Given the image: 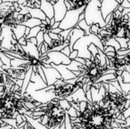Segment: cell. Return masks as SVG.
<instances>
[{
  "label": "cell",
  "instance_id": "21",
  "mask_svg": "<svg viewBox=\"0 0 130 129\" xmlns=\"http://www.w3.org/2000/svg\"><path fill=\"white\" fill-rule=\"evenodd\" d=\"M0 59L2 60V62H3V64H4L2 66L3 70L11 68V59L8 58L3 52L0 53Z\"/></svg>",
  "mask_w": 130,
  "mask_h": 129
},
{
  "label": "cell",
  "instance_id": "26",
  "mask_svg": "<svg viewBox=\"0 0 130 129\" xmlns=\"http://www.w3.org/2000/svg\"><path fill=\"white\" fill-rule=\"evenodd\" d=\"M88 51L91 53V54H92L93 56H95L96 54L99 53V48H98L94 44L92 43V44H90V45L88 46Z\"/></svg>",
  "mask_w": 130,
  "mask_h": 129
},
{
  "label": "cell",
  "instance_id": "42",
  "mask_svg": "<svg viewBox=\"0 0 130 129\" xmlns=\"http://www.w3.org/2000/svg\"><path fill=\"white\" fill-rule=\"evenodd\" d=\"M85 12V11H84ZM82 13L81 14L79 15V19H78V22H81V21H83V20H85V13Z\"/></svg>",
  "mask_w": 130,
  "mask_h": 129
},
{
  "label": "cell",
  "instance_id": "6",
  "mask_svg": "<svg viewBox=\"0 0 130 129\" xmlns=\"http://www.w3.org/2000/svg\"><path fill=\"white\" fill-rule=\"evenodd\" d=\"M85 8L86 7H82L79 8V9L68 10L64 18L60 22V29H61L62 30H65V29H73V28L76 27L78 25L79 15L85 11Z\"/></svg>",
  "mask_w": 130,
  "mask_h": 129
},
{
  "label": "cell",
  "instance_id": "38",
  "mask_svg": "<svg viewBox=\"0 0 130 129\" xmlns=\"http://www.w3.org/2000/svg\"><path fill=\"white\" fill-rule=\"evenodd\" d=\"M123 116H124L125 118H127V117H129V118H130V107L128 108V109H126V110L125 111L124 113H123Z\"/></svg>",
  "mask_w": 130,
  "mask_h": 129
},
{
  "label": "cell",
  "instance_id": "9",
  "mask_svg": "<svg viewBox=\"0 0 130 129\" xmlns=\"http://www.w3.org/2000/svg\"><path fill=\"white\" fill-rule=\"evenodd\" d=\"M43 70L44 72H45V78H46L47 86H53L58 79L61 78V74L54 67H50V68H45V67H43Z\"/></svg>",
  "mask_w": 130,
  "mask_h": 129
},
{
  "label": "cell",
  "instance_id": "48",
  "mask_svg": "<svg viewBox=\"0 0 130 129\" xmlns=\"http://www.w3.org/2000/svg\"><path fill=\"white\" fill-rule=\"evenodd\" d=\"M2 2H17V0H2Z\"/></svg>",
  "mask_w": 130,
  "mask_h": 129
},
{
  "label": "cell",
  "instance_id": "47",
  "mask_svg": "<svg viewBox=\"0 0 130 129\" xmlns=\"http://www.w3.org/2000/svg\"><path fill=\"white\" fill-rule=\"evenodd\" d=\"M58 1H59V0H50V1H49V2H50L51 4L53 5V6H54V5H55L56 3L58 2Z\"/></svg>",
  "mask_w": 130,
  "mask_h": 129
},
{
  "label": "cell",
  "instance_id": "8",
  "mask_svg": "<svg viewBox=\"0 0 130 129\" xmlns=\"http://www.w3.org/2000/svg\"><path fill=\"white\" fill-rule=\"evenodd\" d=\"M119 5L116 0H103L101 2V12L103 18L105 20L108 15L111 14L118 8Z\"/></svg>",
  "mask_w": 130,
  "mask_h": 129
},
{
  "label": "cell",
  "instance_id": "7",
  "mask_svg": "<svg viewBox=\"0 0 130 129\" xmlns=\"http://www.w3.org/2000/svg\"><path fill=\"white\" fill-rule=\"evenodd\" d=\"M45 55L47 56V60L45 61V63L46 64L54 63V65H69L72 61L68 56L63 54L61 52H58V51L49 52Z\"/></svg>",
  "mask_w": 130,
  "mask_h": 129
},
{
  "label": "cell",
  "instance_id": "37",
  "mask_svg": "<svg viewBox=\"0 0 130 129\" xmlns=\"http://www.w3.org/2000/svg\"><path fill=\"white\" fill-rule=\"evenodd\" d=\"M6 125H8L7 122H6V120L2 119V118H0V129L2 128V127H5V126H6Z\"/></svg>",
  "mask_w": 130,
  "mask_h": 129
},
{
  "label": "cell",
  "instance_id": "25",
  "mask_svg": "<svg viewBox=\"0 0 130 129\" xmlns=\"http://www.w3.org/2000/svg\"><path fill=\"white\" fill-rule=\"evenodd\" d=\"M100 29H101V27H100V25L98 23L92 24V25H90V33L97 36V35L99 34Z\"/></svg>",
  "mask_w": 130,
  "mask_h": 129
},
{
  "label": "cell",
  "instance_id": "23",
  "mask_svg": "<svg viewBox=\"0 0 130 129\" xmlns=\"http://www.w3.org/2000/svg\"><path fill=\"white\" fill-rule=\"evenodd\" d=\"M78 27L82 29V30L85 31L86 35H90L91 34L90 33V26L87 23L86 20H83V21H81V22H78Z\"/></svg>",
  "mask_w": 130,
  "mask_h": 129
},
{
  "label": "cell",
  "instance_id": "39",
  "mask_svg": "<svg viewBox=\"0 0 130 129\" xmlns=\"http://www.w3.org/2000/svg\"><path fill=\"white\" fill-rule=\"evenodd\" d=\"M61 31H62V29H60V28H56V29H53L51 32L55 33V34H60Z\"/></svg>",
  "mask_w": 130,
  "mask_h": 129
},
{
  "label": "cell",
  "instance_id": "46",
  "mask_svg": "<svg viewBox=\"0 0 130 129\" xmlns=\"http://www.w3.org/2000/svg\"><path fill=\"white\" fill-rule=\"evenodd\" d=\"M55 20H54V18H52L51 19V21H50V25L52 26V28H53V26H54V24L55 23Z\"/></svg>",
  "mask_w": 130,
  "mask_h": 129
},
{
  "label": "cell",
  "instance_id": "35",
  "mask_svg": "<svg viewBox=\"0 0 130 129\" xmlns=\"http://www.w3.org/2000/svg\"><path fill=\"white\" fill-rule=\"evenodd\" d=\"M51 41H52V39H51V38L49 37V35L47 34V33H44V42L46 44H50Z\"/></svg>",
  "mask_w": 130,
  "mask_h": 129
},
{
  "label": "cell",
  "instance_id": "20",
  "mask_svg": "<svg viewBox=\"0 0 130 129\" xmlns=\"http://www.w3.org/2000/svg\"><path fill=\"white\" fill-rule=\"evenodd\" d=\"M41 24H42L41 20H38V19H36V18H31L30 20L23 22L22 25H24V26H26V27H29L31 29V28H33V27H36V26H40Z\"/></svg>",
  "mask_w": 130,
  "mask_h": 129
},
{
  "label": "cell",
  "instance_id": "30",
  "mask_svg": "<svg viewBox=\"0 0 130 129\" xmlns=\"http://www.w3.org/2000/svg\"><path fill=\"white\" fill-rule=\"evenodd\" d=\"M78 50H72L71 53V54H70L69 58L71 60V61H74V60H76L77 58H78Z\"/></svg>",
  "mask_w": 130,
  "mask_h": 129
},
{
  "label": "cell",
  "instance_id": "54",
  "mask_svg": "<svg viewBox=\"0 0 130 129\" xmlns=\"http://www.w3.org/2000/svg\"><path fill=\"white\" fill-rule=\"evenodd\" d=\"M126 129H127V128H126Z\"/></svg>",
  "mask_w": 130,
  "mask_h": 129
},
{
  "label": "cell",
  "instance_id": "34",
  "mask_svg": "<svg viewBox=\"0 0 130 129\" xmlns=\"http://www.w3.org/2000/svg\"><path fill=\"white\" fill-rule=\"evenodd\" d=\"M86 97H87V101L90 102H93V98H92V93H91V88L89 90H87V92L86 93Z\"/></svg>",
  "mask_w": 130,
  "mask_h": 129
},
{
  "label": "cell",
  "instance_id": "16",
  "mask_svg": "<svg viewBox=\"0 0 130 129\" xmlns=\"http://www.w3.org/2000/svg\"><path fill=\"white\" fill-rule=\"evenodd\" d=\"M28 9H29V14L31 15L32 18H36L41 21H45V19H46V15L45 14V13H44L40 8L28 7Z\"/></svg>",
  "mask_w": 130,
  "mask_h": 129
},
{
  "label": "cell",
  "instance_id": "17",
  "mask_svg": "<svg viewBox=\"0 0 130 129\" xmlns=\"http://www.w3.org/2000/svg\"><path fill=\"white\" fill-rule=\"evenodd\" d=\"M32 67L29 70V71L26 73V76L23 79V83H22V93H25L26 91H27L28 87H29V84H30V79H31V75H32Z\"/></svg>",
  "mask_w": 130,
  "mask_h": 129
},
{
  "label": "cell",
  "instance_id": "53",
  "mask_svg": "<svg viewBox=\"0 0 130 129\" xmlns=\"http://www.w3.org/2000/svg\"><path fill=\"white\" fill-rule=\"evenodd\" d=\"M128 2H129V3H130V0H128Z\"/></svg>",
  "mask_w": 130,
  "mask_h": 129
},
{
  "label": "cell",
  "instance_id": "36",
  "mask_svg": "<svg viewBox=\"0 0 130 129\" xmlns=\"http://www.w3.org/2000/svg\"><path fill=\"white\" fill-rule=\"evenodd\" d=\"M23 129H37V128L35 126H33V125H31L29 121H27V119H26V123L23 126Z\"/></svg>",
  "mask_w": 130,
  "mask_h": 129
},
{
  "label": "cell",
  "instance_id": "51",
  "mask_svg": "<svg viewBox=\"0 0 130 129\" xmlns=\"http://www.w3.org/2000/svg\"><path fill=\"white\" fill-rule=\"evenodd\" d=\"M128 26H129V28H130V21L128 22Z\"/></svg>",
  "mask_w": 130,
  "mask_h": 129
},
{
  "label": "cell",
  "instance_id": "24",
  "mask_svg": "<svg viewBox=\"0 0 130 129\" xmlns=\"http://www.w3.org/2000/svg\"><path fill=\"white\" fill-rule=\"evenodd\" d=\"M107 45H110V46H113L114 48L116 49V51L119 50V49L121 48L120 45H119V43L118 42V40L116 39V38H110V40H108V41H107L106 43L104 44V46H107Z\"/></svg>",
  "mask_w": 130,
  "mask_h": 129
},
{
  "label": "cell",
  "instance_id": "43",
  "mask_svg": "<svg viewBox=\"0 0 130 129\" xmlns=\"http://www.w3.org/2000/svg\"><path fill=\"white\" fill-rule=\"evenodd\" d=\"M117 9L119 10V12H121V13H122V12L124 11V9H125V8L123 7V6H121V5H119V6H118V8H117Z\"/></svg>",
  "mask_w": 130,
  "mask_h": 129
},
{
  "label": "cell",
  "instance_id": "13",
  "mask_svg": "<svg viewBox=\"0 0 130 129\" xmlns=\"http://www.w3.org/2000/svg\"><path fill=\"white\" fill-rule=\"evenodd\" d=\"M40 9L45 13L47 18L52 19L54 17V6L47 0H40Z\"/></svg>",
  "mask_w": 130,
  "mask_h": 129
},
{
  "label": "cell",
  "instance_id": "22",
  "mask_svg": "<svg viewBox=\"0 0 130 129\" xmlns=\"http://www.w3.org/2000/svg\"><path fill=\"white\" fill-rule=\"evenodd\" d=\"M40 31H41V27H40V26H36V27L31 28L30 31H29V34L28 35V36H25L26 39L29 40L32 38H36Z\"/></svg>",
  "mask_w": 130,
  "mask_h": 129
},
{
  "label": "cell",
  "instance_id": "12",
  "mask_svg": "<svg viewBox=\"0 0 130 129\" xmlns=\"http://www.w3.org/2000/svg\"><path fill=\"white\" fill-rule=\"evenodd\" d=\"M85 35H86L85 31L82 30V29L78 27V25H77L76 27L71 30V32L70 33V35H69V38H68V39L71 42L69 46L71 51L73 50V45H74V44L76 43L80 38H82V37L85 36Z\"/></svg>",
  "mask_w": 130,
  "mask_h": 129
},
{
  "label": "cell",
  "instance_id": "29",
  "mask_svg": "<svg viewBox=\"0 0 130 129\" xmlns=\"http://www.w3.org/2000/svg\"><path fill=\"white\" fill-rule=\"evenodd\" d=\"M74 29V28H73ZM73 29H65V30H62L61 33H60V35H61V37L63 38V39H67L68 38H69V35L70 33L71 32V30H72Z\"/></svg>",
  "mask_w": 130,
  "mask_h": 129
},
{
  "label": "cell",
  "instance_id": "14",
  "mask_svg": "<svg viewBox=\"0 0 130 129\" xmlns=\"http://www.w3.org/2000/svg\"><path fill=\"white\" fill-rule=\"evenodd\" d=\"M71 6V9H79L82 7H86L90 3L91 0H65Z\"/></svg>",
  "mask_w": 130,
  "mask_h": 129
},
{
  "label": "cell",
  "instance_id": "28",
  "mask_svg": "<svg viewBox=\"0 0 130 129\" xmlns=\"http://www.w3.org/2000/svg\"><path fill=\"white\" fill-rule=\"evenodd\" d=\"M37 40H38V47L39 45H41L44 43V32L43 31H40L38 34V36L36 37Z\"/></svg>",
  "mask_w": 130,
  "mask_h": 129
},
{
  "label": "cell",
  "instance_id": "52",
  "mask_svg": "<svg viewBox=\"0 0 130 129\" xmlns=\"http://www.w3.org/2000/svg\"><path fill=\"white\" fill-rule=\"evenodd\" d=\"M127 15H128V17H129V19H130V13H128V14H127Z\"/></svg>",
  "mask_w": 130,
  "mask_h": 129
},
{
  "label": "cell",
  "instance_id": "18",
  "mask_svg": "<svg viewBox=\"0 0 130 129\" xmlns=\"http://www.w3.org/2000/svg\"><path fill=\"white\" fill-rule=\"evenodd\" d=\"M25 29H26V26L20 24V25H18L17 27H15L14 29H12V31L15 34V36H16V38H17V40H19L21 38L25 36Z\"/></svg>",
  "mask_w": 130,
  "mask_h": 129
},
{
  "label": "cell",
  "instance_id": "2",
  "mask_svg": "<svg viewBox=\"0 0 130 129\" xmlns=\"http://www.w3.org/2000/svg\"><path fill=\"white\" fill-rule=\"evenodd\" d=\"M34 111H39L41 113V115L35 120L48 129H65L68 110L61 107L60 99L53 98L47 102L36 107Z\"/></svg>",
  "mask_w": 130,
  "mask_h": 129
},
{
  "label": "cell",
  "instance_id": "4",
  "mask_svg": "<svg viewBox=\"0 0 130 129\" xmlns=\"http://www.w3.org/2000/svg\"><path fill=\"white\" fill-rule=\"evenodd\" d=\"M84 13L85 20L89 26L94 23H98L101 28L106 26V22L102 15L100 0H91L90 3L86 6Z\"/></svg>",
  "mask_w": 130,
  "mask_h": 129
},
{
  "label": "cell",
  "instance_id": "40",
  "mask_svg": "<svg viewBox=\"0 0 130 129\" xmlns=\"http://www.w3.org/2000/svg\"><path fill=\"white\" fill-rule=\"evenodd\" d=\"M29 42H31L32 44H34V45H36L37 46H38V40H37V38H30V39H29Z\"/></svg>",
  "mask_w": 130,
  "mask_h": 129
},
{
  "label": "cell",
  "instance_id": "11",
  "mask_svg": "<svg viewBox=\"0 0 130 129\" xmlns=\"http://www.w3.org/2000/svg\"><path fill=\"white\" fill-rule=\"evenodd\" d=\"M50 65H51V67H54V69H56V70L59 71V73L61 74V78H62L64 81L70 80V79H73L76 77V76L73 74L72 71L68 70L66 65H63V64L54 65V63H51Z\"/></svg>",
  "mask_w": 130,
  "mask_h": 129
},
{
  "label": "cell",
  "instance_id": "19",
  "mask_svg": "<svg viewBox=\"0 0 130 129\" xmlns=\"http://www.w3.org/2000/svg\"><path fill=\"white\" fill-rule=\"evenodd\" d=\"M117 79H118V81H119V85H120L121 92L124 93L125 94H128V93H130V83L123 82V79H122V77H121V76L118 77Z\"/></svg>",
  "mask_w": 130,
  "mask_h": 129
},
{
  "label": "cell",
  "instance_id": "31",
  "mask_svg": "<svg viewBox=\"0 0 130 129\" xmlns=\"http://www.w3.org/2000/svg\"><path fill=\"white\" fill-rule=\"evenodd\" d=\"M61 52L63 54H65L66 56H68V57H69L70 54H71V48H70L69 45H68V46L64 47V48H63L62 50L61 51Z\"/></svg>",
  "mask_w": 130,
  "mask_h": 129
},
{
  "label": "cell",
  "instance_id": "1",
  "mask_svg": "<svg viewBox=\"0 0 130 129\" xmlns=\"http://www.w3.org/2000/svg\"><path fill=\"white\" fill-rule=\"evenodd\" d=\"M33 104L36 107L42 102L37 101L28 92L22 93V86L17 85L12 89H6L0 93V118L4 120L16 119L19 114L29 111L27 104Z\"/></svg>",
  "mask_w": 130,
  "mask_h": 129
},
{
  "label": "cell",
  "instance_id": "41",
  "mask_svg": "<svg viewBox=\"0 0 130 129\" xmlns=\"http://www.w3.org/2000/svg\"><path fill=\"white\" fill-rule=\"evenodd\" d=\"M129 13H130V8H125L124 11L122 12V14L126 15V14H128Z\"/></svg>",
  "mask_w": 130,
  "mask_h": 129
},
{
  "label": "cell",
  "instance_id": "50",
  "mask_svg": "<svg viewBox=\"0 0 130 129\" xmlns=\"http://www.w3.org/2000/svg\"><path fill=\"white\" fill-rule=\"evenodd\" d=\"M116 1H117V2L119 3H119H120V0H116Z\"/></svg>",
  "mask_w": 130,
  "mask_h": 129
},
{
  "label": "cell",
  "instance_id": "49",
  "mask_svg": "<svg viewBox=\"0 0 130 129\" xmlns=\"http://www.w3.org/2000/svg\"><path fill=\"white\" fill-rule=\"evenodd\" d=\"M3 65H4V64H3V62H2V60L0 59V67H1V68H2V66H3Z\"/></svg>",
  "mask_w": 130,
  "mask_h": 129
},
{
  "label": "cell",
  "instance_id": "15",
  "mask_svg": "<svg viewBox=\"0 0 130 129\" xmlns=\"http://www.w3.org/2000/svg\"><path fill=\"white\" fill-rule=\"evenodd\" d=\"M22 47H23V49L29 54H30V55L33 56V57H36V58H38V59L40 60L38 48V46H37L36 45H34V44H32L31 42L29 41V42H28V44H27V45H25V46H22Z\"/></svg>",
  "mask_w": 130,
  "mask_h": 129
},
{
  "label": "cell",
  "instance_id": "27",
  "mask_svg": "<svg viewBox=\"0 0 130 129\" xmlns=\"http://www.w3.org/2000/svg\"><path fill=\"white\" fill-rule=\"evenodd\" d=\"M116 39H117L118 42L119 43L121 48H127V41H128V39L124 38H117Z\"/></svg>",
  "mask_w": 130,
  "mask_h": 129
},
{
  "label": "cell",
  "instance_id": "3",
  "mask_svg": "<svg viewBox=\"0 0 130 129\" xmlns=\"http://www.w3.org/2000/svg\"><path fill=\"white\" fill-rule=\"evenodd\" d=\"M94 44L99 49H101L103 52L104 50V45H103L101 39L98 38V36L94 34L85 35L82 38H80L73 45V50H78V57L84 58L86 60H90L92 57V54L88 51V46L90 44Z\"/></svg>",
  "mask_w": 130,
  "mask_h": 129
},
{
  "label": "cell",
  "instance_id": "45",
  "mask_svg": "<svg viewBox=\"0 0 130 129\" xmlns=\"http://www.w3.org/2000/svg\"><path fill=\"white\" fill-rule=\"evenodd\" d=\"M60 26V22H56L54 24V26H53V29H56V28H59Z\"/></svg>",
  "mask_w": 130,
  "mask_h": 129
},
{
  "label": "cell",
  "instance_id": "32",
  "mask_svg": "<svg viewBox=\"0 0 130 129\" xmlns=\"http://www.w3.org/2000/svg\"><path fill=\"white\" fill-rule=\"evenodd\" d=\"M119 5H121L124 8H130V3L128 2V0H120Z\"/></svg>",
  "mask_w": 130,
  "mask_h": 129
},
{
  "label": "cell",
  "instance_id": "5",
  "mask_svg": "<svg viewBox=\"0 0 130 129\" xmlns=\"http://www.w3.org/2000/svg\"><path fill=\"white\" fill-rule=\"evenodd\" d=\"M80 88L81 86L78 83L70 84V83L65 82L62 78H60L53 85V88L48 90V92L53 93L55 98L67 99L68 97L71 96Z\"/></svg>",
  "mask_w": 130,
  "mask_h": 129
},
{
  "label": "cell",
  "instance_id": "10",
  "mask_svg": "<svg viewBox=\"0 0 130 129\" xmlns=\"http://www.w3.org/2000/svg\"><path fill=\"white\" fill-rule=\"evenodd\" d=\"M54 20L55 22H61L64 18L65 14L67 13V7L65 5V0H59L54 6Z\"/></svg>",
  "mask_w": 130,
  "mask_h": 129
},
{
  "label": "cell",
  "instance_id": "33",
  "mask_svg": "<svg viewBox=\"0 0 130 129\" xmlns=\"http://www.w3.org/2000/svg\"><path fill=\"white\" fill-rule=\"evenodd\" d=\"M109 52H116V49L114 48L113 46H110V45H107V46H104V50H103V53L106 54V53Z\"/></svg>",
  "mask_w": 130,
  "mask_h": 129
},
{
  "label": "cell",
  "instance_id": "44",
  "mask_svg": "<svg viewBox=\"0 0 130 129\" xmlns=\"http://www.w3.org/2000/svg\"><path fill=\"white\" fill-rule=\"evenodd\" d=\"M29 31H30V28L26 27V29H25V36H28V35L29 34Z\"/></svg>",
  "mask_w": 130,
  "mask_h": 129
}]
</instances>
